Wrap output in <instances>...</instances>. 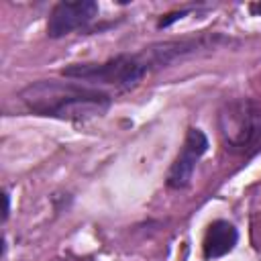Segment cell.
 <instances>
[{"instance_id": "cell-1", "label": "cell", "mask_w": 261, "mask_h": 261, "mask_svg": "<svg viewBox=\"0 0 261 261\" xmlns=\"http://www.w3.org/2000/svg\"><path fill=\"white\" fill-rule=\"evenodd\" d=\"M18 100L29 112L37 116L75 122L102 116L112 104L108 92L75 80H37L18 92Z\"/></svg>"}, {"instance_id": "cell-4", "label": "cell", "mask_w": 261, "mask_h": 261, "mask_svg": "<svg viewBox=\"0 0 261 261\" xmlns=\"http://www.w3.org/2000/svg\"><path fill=\"white\" fill-rule=\"evenodd\" d=\"M206 151H208V137L200 128L190 126L186 133L184 145L167 171V186L171 190H186L192 184L196 163Z\"/></svg>"}, {"instance_id": "cell-9", "label": "cell", "mask_w": 261, "mask_h": 261, "mask_svg": "<svg viewBox=\"0 0 261 261\" xmlns=\"http://www.w3.org/2000/svg\"><path fill=\"white\" fill-rule=\"evenodd\" d=\"M249 10H251V14H255V16H261V2H253V4L249 6Z\"/></svg>"}, {"instance_id": "cell-7", "label": "cell", "mask_w": 261, "mask_h": 261, "mask_svg": "<svg viewBox=\"0 0 261 261\" xmlns=\"http://www.w3.org/2000/svg\"><path fill=\"white\" fill-rule=\"evenodd\" d=\"M190 10H175V12H169V14H165V16H161L159 18V22H157V27L159 29H165V27H169V24H173L175 20H179V18H184L186 14H188Z\"/></svg>"}, {"instance_id": "cell-2", "label": "cell", "mask_w": 261, "mask_h": 261, "mask_svg": "<svg viewBox=\"0 0 261 261\" xmlns=\"http://www.w3.org/2000/svg\"><path fill=\"white\" fill-rule=\"evenodd\" d=\"M151 69L143 51L139 53H120L102 63H71L61 69L63 77L84 82L88 86H114L118 90L135 88Z\"/></svg>"}, {"instance_id": "cell-3", "label": "cell", "mask_w": 261, "mask_h": 261, "mask_svg": "<svg viewBox=\"0 0 261 261\" xmlns=\"http://www.w3.org/2000/svg\"><path fill=\"white\" fill-rule=\"evenodd\" d=\"M218 133L234 153L261 149V104L251 98L226 102L218 112Z\"/></svg>"}, {"instance_id": "cell-5", "label": "cell", "mask_w": 261, "mask_h": 261, "mask_svg": "<svg viewBox=\"0 0 261 261\" xmlns=\"http://www.w3.org/2000/svg\"><path fill=\"white\" fill-rule=\"evenodd\" d=\"M96 16H98V4L94 0L57 2L49 12L47 35L51 39H61L77 29L88 27Z\"/></svg>"}, {"instance_id": "cell-8", "label": "cell", "mask_w": 261, "mask_h": 261, "mask_svg": "<svg viewBox=\"0 0 261 261\" xmlns=\"http://www.w3.org/2000/svg\"><path fill=\"white\" fill-rule=\"evenodd\" d=\"M8 212H10V196L4 192V220L8 218Z\"/></svg>"}, {"instance_id": "cell-6", "label": "cell", "mask_w": 261, "mask_h": 261, "mask_svg": "<svg viewBox=\"0 0 261 261\" xmlns=\"http://www.w3.org/2000/svg\"><path fill=\"white\" fill-rule=\"evenodd\" d=\"M239 243V230L228 220H214L208 224L202 241V255L206 261H216L228 255Z\"/></svg>"}]
</instances>
